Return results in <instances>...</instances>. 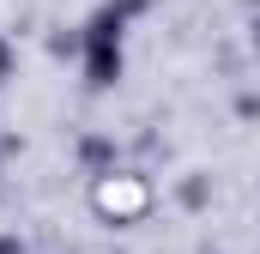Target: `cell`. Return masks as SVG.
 Returning a JSON list of instances; mask_svg holds the SVG:
<instances>
[{
    "label": "cell",
    "instance_id": "1",
    "mask_svg": "<svg viewBox=\"0 0 260 254\" xmlns=\"http://www.w3.org/2000/svg\"><path fill=\"white\" fill-rule=\"evenodd\" d=\"M0 73H6V49H0Z\"/></svg>",
    "mask_w": 260,
    "mask_h": 254
}]
</instances>
